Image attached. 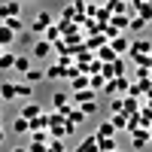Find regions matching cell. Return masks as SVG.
Wrapping results in <instances>:
<instances>
[{"label":"cell","mask_w":152,"mask_h":152,"mask_svg":"<svg viewBox=\"0 0 152 152\" xmlns=\"http://www.w3.org/2000/svg\"><path fill=\"white\" fill-rule=\"evenodd\" d=\"M9 18H21V3H18V0L0 3V21H9Z\"/></svg>","instance_id":"1"},{"label":"cell","mask_w":152,"mask_h":152,"mask_svg":"<svg viewBox=\"0 0 152 152\" xmlns=\"http://www.w3.org/2000/svg\"><path fill=\"white\" fill-rule=\"evenodd\" d=\"M49 28H52V15L43 9V12H37V18H34V24H31V34H46Z\"/></svg>","instance_id":"2"},{"label":"cell","mask_w":152,"mask_h":152,"mask_svg":"<svg viewBox=\"0 0 152 152\" xmlns=\"http://www.w3.org/2000/svg\"><path fill=\"white\" fill-rule=\"evenodd\" d=\"M52 107H55V113H61V116H67V113L73 110L70 97H67L64 91H55V94H52Z\"/></svg>","instance_id":"3"},{"label":"cell","mask_w":152,"mask_h":152,"mask_svg":"<svg viewBox=\"0 0 152 152\" xmlns=\"http://www.w3.org/2000/svg\"><path fill=\"white\" fill-rule=\"evenodd\" d=\"M18 116H21V119H28V122H34V119H40V116H43V107H40V104H34V100H28V104H21Z\"/></svg>","instance_id":"4"},{"label":"cell","mask_w":152,"mask_h":152,"mask_svg":"<svg viewBox=\"0 0 152 152\" xmlns=\"http://www.w3.org/2000/svg\"><path fill=\"white\" fill-rule=\"evenodd\" d=\"M52 49H55V46L49 43V40H37V43L31 46V55H34V58H49V52H52Z\"/></svg>","instance_id":"5"},{"label":"cell","mask_w":152,"mask_h":152,"mask_svg":"<svg viewBox=\"0 0 152 152\" xmlns=\"http://www.w3.org/2000/svg\"><path fill=\"white\" fill-rule=\"evenodd\" d=\"M70 88H73V94H76V91H85V88H91V76L79 73L76 79H70Z\"/></svg>","instance_id":"6"},{"label":"cell","mask_w":152,"mask_h":152,"mask_svg":"<svg viewBox=\"0 0 152 152\" xmlns=\"http://www.w3.org/2000/svg\"><path fill=\"white\" fill-rule=\"evenodd\" d=\"M97 140H110V137H116V128H113V122H100L97 131H94Z\"/></svg>","instance_id":"7"},{"label":"cell","mask_w":152,"mask_h":152,"mask_svg":"<svg viewBox=\"0 0 152 152\" xmlns=\"http://www.w3.org/2000/svg\"><path fill=\"white\" fill-rule=\"evenodd\" d=\"M131 143H134V149H143V146H149V131H146V128L134 131V134H131Z\"/></svg>","instance_id":"8"},{"label":"cell","mask_w":152,"mask_h":152,"mask_svg":"<svg viewBox=\"0 0 152 152\" xmlns=\"http://www.w3.org/2000/svg\"><path fill=\"white\" fill-rule=\"evenodd\" d=\"M73 152H100V146H97V137L91 134V137H85V140L79 143V146H76Z\"/></svg>","instance_id":"9"},{"label":"cell","mask_w":152,"mask_h":152,"mask_svg":"<svg viewBox=\"0 0 152 152\" xmlns=\"http://www.w3.org/2000/svg\"><path fill=\"white\" fill-rule=\"evenodd\" d=\"M110 49L116 55H125V52H131V43L125 40V37H116V40H110Z\"/></svg>","instance_id":"10"},{"label":"cell","mask_w":152,"mask_h":152,"mask_svg":"<svg viewBox=\"0 0 152 152\" xmlns=\"http://www.w3.org/2000/svg\"><path fill=\"white\" fill-rule=\"evenodd\" d=\"M34 67H31V55H18L15 58V73H21V76H28Z\"/></svg>","instance_id":"11"},{"label":"cell","mask_w":152,"mask_h":152,"mask_svg":"<svg viewBox=\"0 0 152 152\" xmlns=\"http://www.w3.org/2000/svg\"><path fill=\"white\" fill-rule=\"evenodd\" d=\"M131 9H134L143 21H149V18H152V3H140V0H137V3H131Z\"/></svg>","instance_id":"12"},{"label":"cell","mask_w":152,"mask_h":152,"mask_svg":"<svg viewBox=\"0 0 152 152\" xmlns=\"http://www.w3.org/2000/svg\"><path fill=\"white\" fill-rule=\"evenodd\" d=\"M70 100H73V107H82V104H88V100H94V91H91V88H85V91H76Z\"/></svg>","instance_id":"13"},{"label":"cell","mask_w":152,"mask_h":152,"mask_svg":"<svg viewBox=\"0 0 152 152\" xmlns=\"http://www.w3.org/2000/svg\"><path fill=\"white\" fill-rule=\"evenodd\" d=\"M12 43H15V34H12L6 24H0V46H3V49H9Z\"/></svg>","instance_id":"14"},{"label":"cell","mask_w":152,"mask_h":152,"mask_svg":"<svg viewBox=\"0 0 152 152\" xmlns=\"http://www.w3.org/2000/svg\"><path fill=\"white\" fill-rule=\"evenodd\" d=\"M110 122H113V128H116V131H128V122H131V116H125V113H116V116H113Z\"/></svg>","instance_id":"15"},{"label":"cell","mask_w":152,"mask_h":152,"mask_svg":"<svg viewBox=\"0 0 152 152\" xmlns=\"http://www.w3.org/2000/svg\"><path fill=\"white\" fill-rule=\"evenodd\" d=\"M15 82H3L0 85V100H15Z\"/></svg>","instance_id":"16"},{"label":"cell","mask_w":152,"mask_h":152,"mask_svg":"<svg viewBox=\"0 0 152 152\" xmlns=\"http://www.w3.org/2000/svg\"><path fill=\"white\" fill-rule=\"evenodd\" d=\"M46 79H67V67H61V64H52L46 70Z\"/></svg>","instance_id":"17"},{"label":"cell","mask_w":152,"mask_h":152,"mask_svg":"<svg viewBox=\"0 0 152 152\" xmlns=\"http://www.w3.org/2000/svg\"><path fill=\"white\" fill-rule=\"evenodd\" d=\"M85 119H88V116H85V113H82V110H79V107H73V110H70V113H67V122H70V125H73V128H76V125H82V122H85Z\"/></svg>","instance_id":"18"},{"label":"cell","mask_w":152,"mask_h":152,"mask_svg":"<svg viewBox=\"0 0 152 152\" xmlns=\"http://www.w3.org/2000/svg\"><path fill=\"white\" fill-rule=\"evenodd\" d=\"M137 119H140V128H152V107H143L140 113H137Z\"/></svg>","instance_id":"19"},{"label":"cell","mask_w":152,"mask_h":152,"mask_svg":"<svg viewBox=\"0 0 152 152\" xmlns=\"http://www.w3.org/2000/svg\"><path fill=\"white\" fill-rule=\"evenodd\" d=\"M15 58H18V55L3 52V55H0V70H15Z\"/></svg>","instance_id":"20"},{"label":"cell","mask_w":152,"mask_h":152,"mask_svg":"<svg viewBox=\"0 0 152 152\" xmlns=\"http://www.w3.org/2000/svg\"><path fill=\"white\" fill-rule=\"evenodd\" d=\"M61 34H64V31H61V24H52V28H49L46 31V37H43V40H49V43H61Z\"/></svg>","instance_id":"21"},{"label":"cell","mask_w":152,"mask_h":152,"mask_svg":"<svg viewBox=\"0 0 152 152\" xmlns=\"http://www.w3.org/2000/svg\"><path fill=\"white\" fill-rule=\"evenodd\" d=\"M12 131H15V134H31V122L21 119V116H15V122H12Z\"/></svg>","instance_id":"22"},{"label":"cell","mask_w":152,"mask_h":152,"mask_svg":"<svg viewBox=\"0 0 152 152\" xmlns=\"http://www.w3.org/2000/svg\"><path fill=\"white\" fill-rule=\"evenodd\" d=\"M31 143H43V146H49V143H52V134H49V131H34V134H31Z\"/></svg>","instance_id":"23"},{"label":"cell","mask_w":152,"mask_h":152,"mask_svg":"<svg viewBox=\"0 0 152 152\" xmlns=\"http://www.w3.org/2000/svg\"><path fill=\"white\" fill-rule=\"evenodd\" d=\"M43 79H46V70H37V67L24 76V82H28V85H37V82H43Z\"/></svg>","instance_id":"24"},{"label":"cell","mask_w":152,"mask_h":152,"mask_svg":"<svg viewBox=\"0 0 152 152\" xmlns=\"http://www.w3.org/2000/svg\"><path fill=\"white\" fill-rule=\"evenodd\" d=\"M15 94H18V97H34V85H28V82H15Z\"/></svg>","instance_id":"25"},{"label":"cell","mask_w":152,"mask_h":152,"mask_svg":"<svg viewBox=\"0 0 152 152\" xmlns=\"http://www.w3.org/2000/svg\"><path fill=\"white\" fill-rule=\"evenodd\" d=\"M0 24H6V28L15 34V37H18V34H21V28H24V24H21V18H9V21H0Z\"/></svg>","instance_id":"26"},{"label":"cell","mask_w":152,"mask_h":152,"mask_svg":"<svg viewBox=\"0 0 152 152\" xmlns=\"http://www.w3.org/2000/svg\"><path fill=\"white\" fill-rule=\"evenodd\" d=\"M97 146H100V152H116L119 146H116V137H110V140H97Z\"/></svg>","instance_id":"27"},{"label":"cell","mask_w":152,"mask_h":152,"mask_svg":"<svg viewBox=\"0 0 152 152\" xmlns=\"http://www.w3.org/2000/svg\"><path fill=\"white\" fill-rule=\"evenodd\" d=\"M110 110H113V116L122 113V110H125V97H113V100H110Z\"/></svg>","instance_id":"28"},{"label":"cell","mask_w":152,"mask_h":152,"mask_svg":"<svg viewBox=\"0 0 152 152\" xmlns=\"http://www.w3.org/2000/svg\"><path fill=\"white\" fill-rule=\"evenodd\" d=\"M79 110L85 113V116H94V113H97V100H88V104H82Z\"/></svg>","instance_id":"29"},{"label":"cell","mask_w":152,"mask_h":152,"mask_svg":"<svg viewBox=\"0 0 152 152\" xmlns=\"http://www.w3.org/2000/svg\"><path fill=\"white\" fill-rule=\"evenodd\" d=\"M143 28H146V21H143L140 15H134V18H131V31H143Z\"/></svg>","instance_id":"30"},{"label":"cell","mask_w":152,"mask_h":152,"mask_svg":"<svg viewBox=\"0 0 152 152\" xmlns=\"http://www.w3.org/2000/svg\"><path fill=\"white\" fill-rule=\"evenodd\" d=\"M104 91H107V94H116V79H110V82H107V88H104Z\"/></svg>","instance_id":"31"},{"label":"cell","mask_w":152,"mask_h":152,"mask_svg":"<svg viewBox=\"0 0 152 152\" xmlns=\"http://www.w3.org/2000/svg\"><path fill=\"white\" fill-rule=\"evenodd\" d=\"M9 152H28V146H15V149H9Z\"/></svg>","instance_id":"32"},{"label":"cell","mask_w":152,"mask_h":152,"mask_svg":"<svg viewBox=\"0 0 152 152\" xmlns=\"http://www.w3.org/2000/svg\"><path fill=\"white\" fill-rule=\"evenodd\" d=\"M149 143H152V128H149Z\"/></svg>","instance_id":"33"},{"label":"cell","mask_w":152,"mask_h":152,"mask_svg":"<svg viewBox=\"0 0 152 152\" xmlns=\"http://www.w3.org/2000/svg\"><path fill=\"white\" fill-rule=\"evenodd\" d=\"M116 152H122V149H116Z\"/></svg>","instance_id":"34"}]
</instances>
